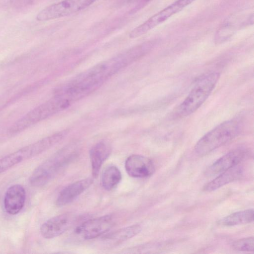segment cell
Instances as JSON below:
<instances>
[{
	"mask_svg": "<svg viewBox=\"0 0 254 254\" xmlns=\"http://www.w3.org/2000/svg\"><path fill=\"white\" fill-rule=\"evenodd\" d=\"M122 179V174L119 168L114 165H109L103 171L101 184L106 190H111L116 188Z\"/></svg>",
	"mask_w": 254,
	"mask_h": 254,
	"instance_id": "e0dca14e",
	"label": "cell"
},
{
	"mask_svg": "<svg viewBox=\"0 0 254 254\" xmlns=\"http://www.w3.org/2000/svg\"><path fill=\"white\" fill-rule=\"evenodd\" d=\"M240 130V126L235 120L225 121L204 134L196 143L194 152L203 156L235 138Z\"/></svg>",
	"mask_w": 254,
	"mask_h": 254,
	"instance_id": "7a4b0ae2",
	"label": "cell"
},
{
	"mask_svg": "<svg viewBox=\"0 0 254 254\" xmlns=\"http://www.w3.org/2000/svg\"><path fill=\"white\" fill-rule=\"evenodd\" d=\"M244 170L240 166H235L223 172L216 178L206 184L203 189L205 191L210 192L235 181L241 177Z\"/></svg>",
	"mask_w": 254,
	"mask_h": 254,
	"instance_id": "9a60e30c",
	"label": "cell"
},
{
	"mask_svg": "<svg viewBox=\"0 0 254 254\" xmlns=\"http://www.w3.org/2000/svg\"><path fill=\"white\" fill-rule=\"evenodd\" d=\"M112 215H105L89 219L76 227L75 232L85 240H91L105 233L113 225Z\"/></svg>",
	"mask_w": 254,
	"mask_h": 254,
	"instance_id": "ba28073f",
	"label": "cell"
},
{
	"mask_svg": "<svg viewBox=\"0 0 254 254\" xmlns=\"http://www.w3.org/2000/svg\"><path fill=\"white\" fill-rule=\"evenodd\" d=\"M93 182L92 179L86 178L68 185L60 192L56 200L57 205L63 206L71 202L87 189Z\"/></svg>",
	"mask_w": 254,
	"mask_h": 254,
	"instance_id": "4fadbf2b",
	"label": "cell"
},
{
	"mask_svg": "<svg viewBox=\"0 0 254 254\" xmlns=\"http://www.w3.org/2000/svg\"><path fill=\"white\" fill-rule=\"evenodd\" d=\"M193 1V0H177L163 10L152 16L144 22L134 28L129 33L131 38H135L146 33L169 17L180 11Z\"/></svg>",
	"mask_w": 254,
	"mask_h": 254,
	"instance_id": "52a82bcc",
	"label": "cell"
},
{
	"mask_svg": "<svg viewBox=\"0 0 254 254\" xmlns=\"http://www.w3.org/2000/svg\"><path fill=\"white\" fill-rule=\"evenodd\" d=\"M141 231V226L135 224L109 233L103 237L102 240L108 246L118 245L134 237Z\"/></svg>",
	"mask_w": 254,
	"mask_h": 254,
	"instance_id": "2e32d148",
	"label": "cell"
},
{
	"mask_svg": "<svg viewBox=\"0 0 254 254\" xmlns=\"http://www.w3.org/2000/svg\"><path fill=\"white\" fill-rule=\"evenodd\" d=\"M97 0H63L41 10L36 19L45 21L71 15L87 8Z\"/></svg>",
	"mask_w": 254,
	"mask_h": 254,
	"instance_id": "8992f818",
	"label": "cell"
},
{
	"mask_svg": "<svg viewBox=\"0 0 254 254\" xmlns=\"http://www.w3.org/2000/svg\"><path fill=\"white\" fill-rule=\"evenodd\" d=\"M254 210L249 209L231 214L222 219L219 223L225 226H232L252 222Z\"/></svg>",
	"mask_w": 254,
	"mask_h": 254,
	"instance_id": "ac0fdd59",
	"label": "cell"
},
{
	"mask_svg": "<svg viewBox=\"0 0 254 254\" xmlns=\"http://www.w3.org/2000/svg\"><path fill=\"white\" fill-rule=\"evenodd\" d=\"M32 0H11L12 4L16 6H23L29 3Z\"/></svg>",
	"mask_w": 254,
	"mask_h": 254,
	"instance_id": "ffe728a7",
	"label": "cell"
},
{
	"mask_svg": "<svg viewBox=\"0 0 254 254\" xmlns=\"http://www.w3.org/2000/svg\"><path fill=\"white\" fill-rule=\"evenodd\" d=\"M76 155V151L71 146L61 149L34 170L29 178L30 184L34 187L45 185Z\"/></svg>",
	"mask_w": 254,
	"mask_h": 254,
	"instance_id": "3957f363",
	"label": "cell"
},
{
	"mask_svg": "<svg viewBox=\"0 0 254 254\" xmlns=\"http://www.w3.org/2000/svg\"><path fill=\"white\" fill-rule=\"evenodd\" d=\"M61 131L55 133L25 146L2 158L8 169L28 159L36 156L52 147L63 139Z\"/></svg>",
	"mask_w": 254,
	"mask_h": 254,
	"instance_id": "5b68a950",
	"label": "cell"
},
{
	"mask_svg": "<svg viewBox=\"0 0 254 254\" xmlns=\"http://www.w3.org/2000/svg\"><path fill=\"white\" fill-rule=\"evenodd\" d=\"M71 103L62 97L55 95L51 99L33 109L10 127L9 132L12 134L21 132L67 108Z\"/></svg>",
	"mask_w": 254,
	"mask_h": 254,
	"instance_id": "277c9868",
	"label": "cell"
},
{
	"mask_svg": "<svg viewBox=\"0 0 254 254\" xmlns=\"http://www.w3.org/2000/svg\"><path fill=\"white\" fill-rule=\"evenodd\" d=\"M219 78V74L216 72H208L199 77L178 107L177 115L185 117L196 111L213 91Z\"/></svg>",
	"mask_w": 254,
	"mask_h": 254,
	"instance_id": "6da1fadb",
	"label": "cell"
},
{
	"mask_svg": "<svg viewBox=\"0 0 254 254\" xmlns=\"http://www.w3.org/2000/svg\"><path fill=\"white\" fill-rule=\"evenodd\" d=\"M126 170L130 176L135 178H144L152 175L155 167L152 161L141 155L133 154L126 159Z\"/></svg>",
	"mask_w": 254,
	"mask_h": 254,
	"instance_id": "30bf717a",
	"label": "cell"
},
{
	"mask_svg": "<svg viewBox=\"0 0 254 254\" xmlns=\"http://www.w3.org/2000/svg\"><path fill=\"white\" fill-rule=\"evenodd\" d=\"M232 247L234 250L238 251L253 252L254 250V237L238 240L232 244Z\"/></svg>",
	"mask_w": 254,
	"mask_h": 254,
	"instance_id": "d6986e66",
	"label": "cell"
},
{
	"mask_svg": "<svg viewBox=\"0 0 254 254\" xmlns=\"http://www.w3.org/2000/svg\"><path fill=\"white\" fill-rule=\"evenodd\" d=\"M26 191L22 185L15 184L10 186L6 190L3 199L5 211L10 215L18 213L24 206Z\"/></svg>",
	"mask_w": 254,
	"mask_h": 254,
	"instance_id": "7c38bea8",
	"label": "cell"
},
{
	"mask_svg": "<svg viewBox=\"0 0 254 254\" xmlns=\"http://www.w3.org/2000/svg\"><path fill=\"white\" fill-rule=\"evenodd\" d=\"M112 152V147L109 142L101 141L95 144L90 149L89 157L94 178H96L101 166L109 157Z\"/></svg>",
	"mask_w": 254,
	"mask_h": 254,
	"instance_id": "5bb4252c",
	"label": "cell"
},
{
	"mask_svg": "<svg viewBox=\"0 0 254 254\" xmlns=\"http://www.w3.org/2000/svg\"><path fill=\"white\" fill-rule=\"evenodd\" d=\"M76 216L67 213L53 217L44 222L40 228V233L45 239L57 237L67 231L75 222Z\"/></svg>",
	"mask_w": 254,
	"mask_h": 254,
	"instance_id": "9c48e42d",
	"label": "cell"
},
{
	"mask_svg": "<svg viewBox=\"0 0 254 254\" xmlns=\"http://www.w3.org/2000/svg\"><path fill=\"white\" fill-rule=\"evenodd\" d=\"M246 155V152L243 149L230 151L211 165L206 170L205 174L213 176L237 166L244 159Z\"/></svg>",
	"mask_w": 254,
	"mask_h": 254,
	"instance_id": "8fae6325",
	"label": "cell"
}]
</instances>
